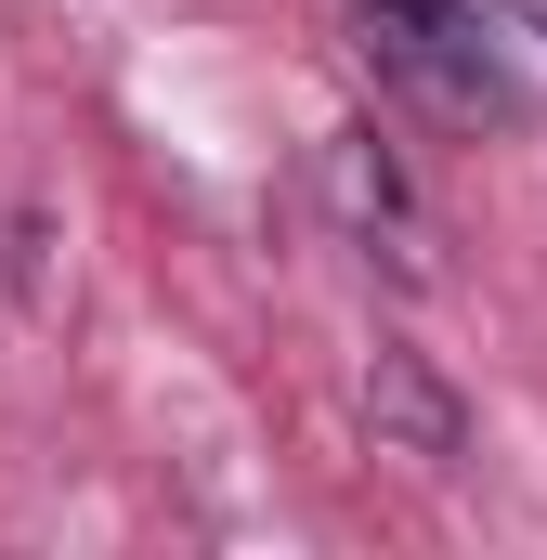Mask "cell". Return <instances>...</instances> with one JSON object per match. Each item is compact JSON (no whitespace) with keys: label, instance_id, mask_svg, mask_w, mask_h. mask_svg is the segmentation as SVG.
I'll list each match as a JSON object with an SVG mask.
<instances>
[{"label":"cell","instance_id":"obj_5","mask_svg":"<svg viewBox=\"0 0 547 560\" xmlns=\"http://www.w3.org/2000/svg\"><path fill=\"white\" fill-rule=\"evenodd\" d=\"M339 13H352V0H339Z\"/></svg>","mask_w":547,"mask_h":560},{"label":"cell","instance_id":"obj_3","mask_svg":"<svg viewBox=\"0 0 547 560\" xmlns=\"http://www.w3.org/2000/svg\"><path fill=\"white\" fill-rule=\"evenodd\" d=\"M365 418H379V443H405V456H456L443 378H430L417 352H392V339H379V365H365Z\"/></svg>","mask_w":547,"mask_h":560},{"label":"cell","instance_id":"obj_2","mask_svg":"<svg viewBox=\"0 0 547 560\" xmlns=\"http://www.w3.org/2000/svg\"><path fill=\"white\" fill-rule=\"evenodd\" d=\"M313 209L352 235V261H392V275H430V222H417V196H405V170L379 156V131H326L313 143Z\"/></svg>","mask_w":547,"mask_h":560},{"label":"cell","instance_id":"obj_1","mask_svg":"<svg viewBox=\"0 0 547 560\" xmlns=\"http://www.w3.org/2000/svg\"><path fill=\"white\" fill-rule=\"evenodd\" d=\"M339 26H352V52L379 66V92H392V105L443 118V131L509 118V52H496L482 0H352Z\"/></svg>","mask_w":547,"mask_h":560},{"label":"cell","instance_id":"obj_4","mask_svg":"<svg viewBox=\"0 0 547 560\" xmlns=\"http://www.w3.org/2000/svg\"><path fill=\"white\" fill-rule=\"evenodd\" d=\"M522 13H547V0H522Z\"/></svg>","mask_w":547,"mask_h":560}]
</instances>
